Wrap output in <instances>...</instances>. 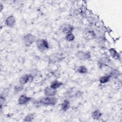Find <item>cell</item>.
<instances>
[{
    "label": "cell",
    "instance_id": "cell-1",
    "mask_svg": "<svg viewBox=\"0 0 122 122\" xmlns=\"http://www.w3.org/2000/svg\"><path fill=\"white\" fill-rule=\"evenodd\" d=\"M57 99L53 96H46L41 98L39 102L45 105H54L57 102Z\"/></svg>",
    "mask_w": 122,
    "mask_h": 122
},
{
    "label": "cell",
    "instance_id": "cell-2",
    "mask_svg": "<svg viewBox=\"0 0 122 122\" xmlns=\"http://www.w3.org/2000/svg\"><path fill=\"white\" fill-rule=\"evenodd\" d=\"M36 42L38 49L41 51H45L50 48L48 42L46 40L38 39L36 40Z\"/></svg>",
    "mask_w": 122,
    "mask_h": 122
},
{
    "label": "cell",
    "instance_id": "cell-3",
    "mask_svg": "<svg viewBox=\"0 0 122 122\" xmlns=\"http://www.w3.org/2000/svg\"><path fill=\"white\" fill-rule=\"evenodd\" d=\"M23 41L26 46H29L36 41V37L31 33H28L24 36Z\"/></svg>",
    "mask_w": 122,
    "mask_h": 122
},
{
    "label": "cell",
    "instance_id": "cell-4",
    "mask_svg": "<svg viewBox=\"0 0 122 122\" xmlns=\"http://www.w3.org/2000/svg\"><path fill=\"white\" fill-rule=\"evenodd\" d=\"M33 79V76L30 74H28L22 76L20 78L19 80V82L20 84L23 85L28 82L29 81H30V82L32 81Z\"/></svg>",
    "mask_w": 122,
    "mask_h": 122
},
{
    "label": "cell",
    "instance_id": "cell-5",
    "mask_svg": "<svg viewBox=\"0 0 122 122\" xmlns=\"http://www.w3.org/2000/svg\"><path fill=\"white\" fill-rule=\"evenodd\" d=\"M76 57L81 60H85L91 58V54L88 52H83L82 51H78L76 54Z\"/></svg>",
    "mask_w": 122,
    "mask_h": 122
},
{
    "label": "cell",
    "instance_id": "cell-6",
    "mask_svg": "<svg viewBox=\"0 0 122 122\" xmlns=\"http://www.w3.org/2000/svg\"><path fill=\"white\" fill-rule=\"evenodd\" d=\"M61 30L63 33L67 34L71 33L73 30V27L69 24H63L61 26Z\"/></svg>",
    "mask_w": 122,
    "mask_h": 122
},
{
    "label": "cell",
    "instance_id": "cell-7",
    "mask_svg": "<svg viewBox=\"0 0 122 122\" xmlns=\"http://www.w3.org/2000/svg\"><path fill=\"white\" fill-rule=\"evenodd\" d=\"M16 20L14 16L10 15L5 20V24L9 27H12L15 24Z\"/></svg>",
    "mask_w": 122,
    "mask_h": 122
},
{
    "label": "cell",
    "instance_id": "cell-8",
    "mask_svg": "<svg viewBox=\"0 0 122 122\" xmlns=\"http://www.w3.org/2000/svg\"><path fill=\"white\" fill-rule=\"evenodd\" d=\"M56 90L51 86L47 87L44 89V94L46 96H53L56 93Z\"/></svg>",
    "mask_w": 122,
    "mask_h": 122
},
{
    "label": "cell",
    "instance_id": "cell-9",
    "mask_svg": "<svg viewBox=\"0 0 122 122\" xmlns=\"http://www.w3.org/2000/svg\"><path fill=\"white\" fill-rule=\"evenodd\" d=\"M30 100V97H29L25 95H21L18 99V103L19 105H24L27 103Z\"/></svg>",
    "mask_w": 122,
    "mask_h": 122
},
{
    "label": "cell",
    "instance_id": "cell-10",
    "mask_svg": "<svg viewBox=\"0 0 122 122\" xmlns=\"http://www.w3.org/2000/svg\"><path fill=\"white\" fill-rule=\"evenodd\" d=\"M102 116V113L99 110H96L92 113V117L94 120H99Z\"/></svg>",
    "mask_w": 122,
    "mask_h": 122
},
{
    "label": "cell",
    "instance_id": "cell-11",
    "mask_svg": "<svg viewBox=\"0 0 122 122\" xmlns=\"http://www.w3.org/2000/svg\"><path fill=\"white\" fill-rule=\"evenodd\" d=\"M70 105V102L66 100H64L61 104V109L63 111L65 112L69 108Z\"/></svg>",
    "mask_w": 122,
    "mask_h": 122
},
{
    "label": "cell",
    "instance_id": "cell-12",
    "mask_svg": "<svg viewBox=\"0 0 122 122\" xmlns=\"http://www.w3.org/2000/svg\"><path fill=\"white\" fill-rule=\"evenodd\" d=\"M62 84H63L60 81H54L51 82L50 86L54 89H56L59 88L60 87H61Z\"/></svg>",
    "mask_w": 122,
    "mask_h": 122
},
{
    "label": "cell",
    "instance_id": "cell-13",
    "mask_svg": "<svg viewBox=\"0 0 122 122\" xmlns=\"http://www.w3.org/2000/svg\"><path fill=\"white\" fill-rule=\"evenodd\" d=\"M111 78V77L110 75H107L105 76H103L101 77L100 78L99 81L101 83H105L108 82L110 81Z\"/></svg>",
    "mask_w": 122,
    "mask_h": 122
},
{
    "label": "cell",
    "instance_id": "cell-14",
    "mask_svg": "<svg viewBox=\"0 0 122 122\" xmlns=\"http://www.w3.org/2000/svg\"><path fill=\"white\" fill-rule=\"evenodd\" d=\"M77 71L80 73L85 74L88 72V70L87 68L85 66L83 65H81L77 68Z\"/></svg>",
    "mask_w": 122,
    "mask_h": 122
},
{
    "label": "cell",
    "instance_id": "cell-15",
    "mask_svg": "<svg viewBox=\"0 0 122 122\" xmlns=\"http://www.w3.org/2000/svg\"><path fill=\"white\" fill-rule=\"evenodd\" d=\"M35 116L34 114L33 113L29 114L28 115H26L25 118H24L23 121L24 122H32L33 119H34Z\"/></svg>",
    "mask_w": 122,
    "mask_h": 122
},
{
    "label": "cell",
    "instance_id": "cell-16",
    "mask_svg": "<svg viewBox=\"0 0 122 122\" xmlns=\"http://www.w3.org/2000/svg\"><path fill=\"white\" fill-rule=\"evenodd\" d=\"M109 51L110 53V54L111 55V56L113 57V58H118L119 57V54L118 53V52H117V51L113 48H111L109 50Z\"/></svg>",
    "mask_w": 122,
    "mask_h": 122
},
{
    "label": "cell",
    "instance_id": "cell-17",
    "mask_svg": "<svg viewBox=\"0 0 122 122\" xmlns=\"http://www.w3.org/2000/svg\"><path fill=\"white\" fill-rule=\"evenodd\" d=\"M119 71L116 69H113L112 70L110 74L109 75H110L111 76V77H117L119 75Z\"/></svg>",
    "mask_w": 122,
    "mask_h": 122
},
{
    "label": "cell",
    "instance_id": "cell-18",
    "mask_svg": "<svg viewBox=\"0 0 122 122\" xmlns=\"http://www.w3.org/2000/svg\"><path fill=\"white\" fill-rule=\"evenodd\" d=\"M75 39V37L74 35L72 33H70L68 34H67L65 36V39L69 41H73Z\"/></svg>",
    "mask_w": 122,
    "mask_h": 122
},
{
    "label": "cell",
    "instance_id": "cell-19",
    "mask_svg": "<svg viewBox=\"0 0 122 122\" xmlns=\"http://www.w3.org/2000/svg\"><path fill=\"white\" fill-rule=\"evenodd\" d=\"M23 89V86H22V84L20 85H17L15 86L14 87V92L15 93H17L20 91H21Z\"/></svg>",
    "mask_w": 122,
    "mask_h": 122
},
{
    "label": "cell",
    "instance_id": "cell-20",
    "mask_svg": "<svg viewBox=\"0 0 122 122\" xmlns=\"http://www.w3.org/2000/svg\"><path fill=\"white\" fill-rule=\"evenodd\" d=\"M6 101V98L5 97L0 95V108H2V105L4 104V103H5Z\"/></svg>",
    "mask_w": 122,
    "mask_h": 122
},
{
    "label": "cell",
    "instance_id": "cell-21",
    "mask_svg": "<svg viewBox=\"0 0 122 122\" xmlns=\"http://www.w3.org/2000/svg\"><path fill=\"white\" fill-rule=\"evenodd\" d=\"M2 8H3V6H2V5L0 3V10H2Z\"/></svg>",
    "mask_w": 122,
    "mask_h": 122
}]
</instances>
